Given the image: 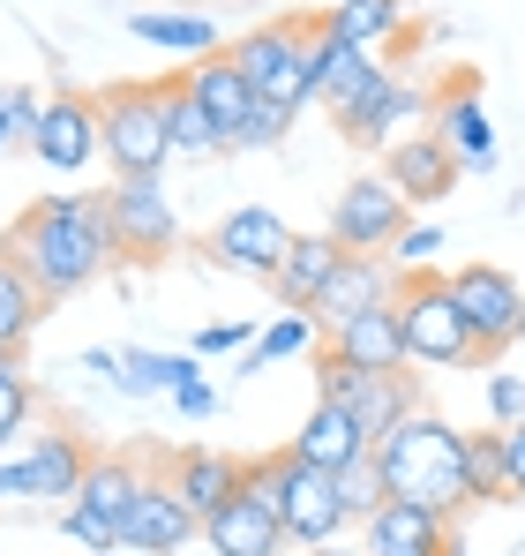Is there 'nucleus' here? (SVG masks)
Wrapping results in <instances>:
<instances>
[{
    "instance_id": "obj_46",
    "label": "nucleus",
    "mask_w": 525,
    "mask_h": 556,
    "mask_svg": "<svg viewBox=\"0 0 525 556\" xmlns=\"http://www.w3.org/2000/svg\"><path fill=\"white\" fill-rule=\"evenodd\" d=\"M511 346H525V316H518V339H511Z\"/></svg>"
},
{
    "instance_id": "obj_15",
    "label": "nucleus",
    "mask_w": 525,
    "mask_h": 556,
    "mask_svg": "<svg viewBox=\"0 0 525 556\" xmlns=\"http://www.w3.org/2000/svg\"><path fill=\"white\" fill-rule=\"evenodd\" d=\"M203 542H210L218 556H278V549H293L285 527H278V511H270V496L256 489V473L203 519Z\"/></svg>"
},
{
    "instance_id": "obj_27",
    "label": "nucleus",
    "mask_w": 525,
    "mask_h": 556,
    "mask_svg": "<svg viewBox=\"0 0 525 556\" xmlns=\"http://www.w3.org/2000/svg\"><path fill=\"white\" fill-rule=\"evenodd\" d=\"M375 68H390L383 53H368V46H338V38H323V23H316V53H308V98H323V105H346Z\"/></svg>"
},
{
    "instance_id": "obj_38",
    "label": "nucleus",
    "mask_w": 525,
    "mask_h": 556,
    "mask_svg": "<svg viewBox=\"0 0 525 556\" xmlns=\"http://www.w3.org/2000/svg\"><path fill=\"white\" fill-rule=\"evenodd\" d=\"M61 534H68V542H84L90 556L120 549V534H113V527H105V519H98V511H84V504H61Z\"/></svg>"
},
{
    "instance_id": "obj_13",
    "label": "nucleus",
    "mask_w": 525,
    "mask_h": 556,
    "mask_svg": "<svg viewBox=\"0 0 525 556\" xmlns=\"http://www.w3.org/2000/svg\"><path fill=\"white\" fill-rule=\"evenodd\" d=\"M285 249H293V226H285L278 211H262V203L226 211L218 233H210V264H218V271H241V278H270L285 264Z\"/></svg>"
},
{
    "instance_id": "obj_31",
    "label": "nucleus",
    "mask_w": 525,
    "mask_h": 556,
    "mask_svg": "<svg viewBox=\"0 0 525 556\" xmlns=\"http://www.w3.org/2000/svg\"><path fill=\"white\" fill-rule=\"evenodd\" d=\"M195 369V354H151V346H120V376H113V391H128V399H151V391H166L174 399Z\"/></svg>"
},
{
    "instance_id": "obj_42",
    "label": "nucleus",
    "mask_w": 525,
    "mask_h": 556,
    "mask_svg": "<svg viewBox=\"0 0 525 556\" xmlns=\"http://www.w3.org/2000/svg\"><path fill=\"white\" fill-rule=\"evenodd\" d=\"M503 459H511V496H525V421L503 429Z\"/></svg>"
},
{
    "instance_id": "obj_44",
    "label": "nucleus",
    "mask_w": 525,
    "mask_h": 556,
    "mask_svg": "<svg viewBox=\"0 0 525 556\" xmlns=\"http://www.w3.org/2000/svg\"><path fill=\"white\" fill-rule=\"evenodd\" d=\"M15 136H23V128H15V113H8V98H0V151H8Z\"/></svg>"
},
{
    "instance_id": "obj_30",
    "label": "nucleus",
    "mask_w": 525,
    "mask_h": 556,
    "mask_svg": "<svg viewBox=\"0 0 525 556\" xmlns=\"http://www.w3.org/2000/svg\"><path fill=\"white\" fill-rule=\"evenodd\" d=\"M166 136H174V159H195V166L226 151V128L203 113V98L188 84H166Z\"/></svg>"
},
{
    "instance_id": "obj_19",
    "label": "nucleus",
    "mask_w": 525,
    "mask_h": 556,
    "mask_svg": "<svg viewBox=\"0 0 525 556\" xmlns=\"http://www.w3.org/2000/svg\"><path fill=\"white\" fill-rule=\"evenodd\" d=\"M323 354H331V362H346V369H360V376L413 369V362H406V331H398V301H375V308L346 316L338 331H323Z\"/></svg>"
},
{
    "instance_id": "obj_37",
    "label": "nucleus",
    "mask_w": 525,
    "mask_h": 556,
    "mask_svg": "<svg viewBox=\"0 0 525 556\" xmlns=\"http://www.w3.org/2000/svg\"><path fill=\"white\" fill-rule=\"evenodd\" d=\"M443 249H450V233L421 218V226H406V233H398V249H390V256H398L406 271H436V256H443Z\"/></svg>"
},
{
    "instance_id": "obj_16",
    "label": "nucleus",
    "mask_w": 525,
    "mask_h": 556,
    "mask_svg": "<svg viewBox=\"0 0 525 556\" xmlns=\"http://www.w3.org/2000/svg\"><path fill=\"white\" fill-rule=\"evenodd\" d=\"M360 556H458V527L421 504H383L360 519Z\"/></svg>"
},
{
    "instance_id": "obj_32",
    "label": "nucleus",
    "mask_w": 525,
    "mask_h": 556,
    "mask_svg": "<svg viewBox=\"0 0 525 556\" xmlns=\"http://www.w3.org/2000/svg\"><path fill=\"white\" fill-rule=\"evenodd\" d=\"M38 286L23 278V264H15V249L0 241V354H23V339H30V324H38Z\"/></svg>"
},
{
    "instance_id": "obj_8",
    "label": "nucleus",
    "mask_w": 525,
    "mask_h": 556,
    "mask_svg": "<svg viewBox=\"0 0 525 556\" xmlns=\"http://www.w3.org/2000/svg\"><path fill=\"white\" fill-rule=\"evenodd\" d=\"M428 105H436V91H421L406 68H375L346 105H331V128L346 136L353 151H390L406 136V121H421Z\"/></svg>"
},
{
    "instance_id": "obj_35",
    "label": "nucleus",
    "mask_w": 525,
    "mask_h": 556,
    "mask_svg": "<svg viewBox=\"0 0 525 556\" xmlns=\"http://www.w3.org/2000/svg\"><path fill=\"white\" fill-rule=\"evenodd\" d=\"M308 346H316V324L285 308V316H270V324L256 331V346H248V376H256L262 362H293V354H308Z\"/></svg>"
},
{
    "instance_id": "obj_22",
    "label": "nucleus",
    "mask_w": 525,
    "mask_h": 556,
    "mask_svg": "<svg viewBox=\"0 0 525 556\" xmlns=\"http://www.w3.org/2000/svg\"><path fill=\"white\" fill-rule=\"evenodd\" d=\"M256 473V459H226V452H180L174 466H166V489H174L180 504L195 511V519H210L241 481Z\"/></svg>"
},
{
    "instance_id": "obj_20",
    "label": "nucleus",
    "mask_w": 525,
    "mask_h": 556,
    "mask_svg": "<svg viewBox=\"0 0 525 556\" xmlns=\"http://www.w3.org/2000/svg\"><path fill=\"white\" fill-rule=\"evenodd\" d=\"M383 181L406 195V211H413V203H443V195L458 188V159L443 151L436 128H421V136H398V143L383 151Z\"/></svg>"
},
{
    "instance_id": "obj_40",
    "label": "nucleus",
    "mask_w": 525,
    "mask_h": 556,
    "mask_svg": "<svg viewBox=\"0 0 525 556\" xmlns=\"http://www.w3.org/2000/svg\"><path fill=\"white\" fill-rule=\"evenodd\" d=\"M241 346H256V324H248V316H233V324H210V331H195V354H241Z\"/></svg>"
},
{
    "instance_id": "obj_23",
    "label": "nucleus",
    "mask_w": 525,
    "mask_h": 556,
    "mask_svg": "<svg viewBox=\"0 0 525 556\" xmlns=\"http://www.w3.org/2000/svg\"><path fill=\"white\" fill-rule=\"evenodd\" d=\"M293 459H308V466H323V473H346L353 459H368L375 444L360 437V421H353L346 406H331V399H316V414L300 421V437L285 444Z\"/></svg>"
},
{
    "instance_id": "obj_45",
    "label": "nucleus",
    "mask_w": 525,
    "mask_h": 556,
    "mask_svg": "<svg viewBox=\"0 0 525 556\" xmlns=\"http://www.w3.org/2000/svg\"><path fill=\"white\" fill-rule=\"evenodd\" d=\"M308 556H360V549H346V542H323V549H308Z\"/></svg>"
},
{
    "instance_id": "obj_6",
    "label": "nucleus",
    "mask_w": 525,
    "mask_h": 556,
    "mask_svg": "<svg viewBox=\"0 0 525 556\" xmlns=\"http://www.w3.org/2000/svg\"><path fill=\"white\" fill-rule=\"evenodd\" d=\"M226 53H233V68L248 76V91H256L262 105H278V113H300V105H308V53H316V23L278 15V23H256L248 38H233Z\"/></svg>"
},
{
    "instance_id": "obj_14",
    "label": "nucleus",
    "mask_w": 525,
    "mask_h": 556,
    "mask_svg": "<svg viewBox=\"0 0 525 556\" xmlns=\"http://www.w3.org/2000/svg\"><path fill=\"white\" fill-rule=\"evenodd\" d=\"M84 466H90L84 437H68V429L30 437V444H23V459H0V496H61V504H76Z\"/></svg>"
},
{
    "instance_id": "obj_29",
    "label": "nucleus",
    "mask_w": 525,
    "mask_h": 556,
    "mask_svg": "<svg viewBox=\"0 0 525 556\" xmlns=\"http://www.w3.org/2000/svg\"><path fill=\"white\" fill-rule=\"evenodd\" d=\"M323 38L383 53V46H398V38H406V0H338V8L323 15Z\"/></svg>"
},
{
    "instance_id": "obj_4",
    "label": "nucleus",
    "mask_w": 525,
    "mask_h": 556,
    "mask_svg": "<svg viewBox=\"0 0 525 556\" xmlns=\"http://www.w3.org/2000/svg\"><path fill=\"white\" fill-rule=\"evenodd\" d=\"M256 489L270 496V511H278V527H285L293 549H323V542H338V534L353 527L346 504H338V473L293 459V452L256 459Z\"/></svg>"
},
{
    "instance_id": "obj_41",
    "label": "nucleus",
    "mask_w": 525,
    "mask_h": 556,
    "mask_svg": "<svg viewBox=\"0 0 525 556\" xmlns=\"http://www.w3.org/2000/svg\"><path fill=\"white\" fill-rule=\"evenodd\" d=\"M174 406L188 414V421H210V414H218V383H210V376H188V383L174 391Z\"/></svg>"
},
{
    "instance_id": "obj_11",
    "label": "nucleus",
    "mask_w": 525,
    "mask_h": 556,
    "mask_svg": "<svg viewBox=\"0 0 525 556\" xmlns=\"http://www.w3.org/2000/svg\"><path fill=\"white\" fill-rule=\"evenodd\" d=\"M450 301H458V316H465V331H473L481 369L503 362V346L518 339V316H525L518 278L496 271V264H465V271H450Z\"/></svg>"
},
{
    "instance_id": "obj_9",
    "label": "nucleus",
    "mask_w": 525,
    "mask_h": 556,
    "mask_svg": "<svg viewBox=\"0 0 525 556\" xmlns=\"http://www.w3.org/2000/svg\"><path fill=\"white\" fill-rule=\"evenodd\" d=\"M105 233H113V256H120V264H158V256H174L180 211H174V195H166V181H158V174L113 181L105 188Z\"/></svg>"
},
{
    "instance_id": "obj_25",
    "label": "nucleus",
    "mask_w": 525,
    "mask_h": 556,
    "mask_svg": "<svg viewBox=\"0 0 525 556\" xmlns=\"http://www.w3.org/2000/svg\"><path fill=\"white\" fill-rule=\"evenodd\" d=\"M331 271H338V241H331V233H293L285 264L270 271V293H278L293 316H308V308H316V293L331 286Z\"/></svg>"
},
{
    "instance_id": "obj_17",
    "label": "nucleus",
    "mask_w": 525,
    "mask_h": 556,
    "mask_svg": "<svg viewBox=\"0 0 525 556\" xmlns=\"http://www.w3.org/2000/svg\"><path fill=\"white\" fill-rule=\"evenodd\" d=\"M30 151H38V166H53V174L98 166V105L76 98V91L46 98V113H38V128H30Z\"/></svg>"
},
{
    "instance_id": "obj_10",
    "label": "nucleus",
    "mask_w": 525,
    "mask_h": 556,
    "mask_svg": "<svg viewBox=\"0 0 525 556\" xmlns=\"http://www.w3.org/2000/svg\"><path fill=\"white\" fill-rule=\"evenodd\" d=\"M406 226H413V218H406V195L383 181V174H360V181L338 188L323 233L338 241V256H390Z\"/></svg>"
},
{
    "instance_id": "obj_43",
    "label": "nucleus",
    "mask_w": 525,
    "mask_h": 556,
    "mask_svg": "<svg viewBox=\"0 0 525 556\" xmlns=\"http://www.w3.org/2000/svg\"><path fill=\"white\" fill-rule=\"evenodd\" d=\"M84 376H120V354H105V346H90V354H84Z\"/></svg>"
},
{
    "instance_id": "obj_12",
    "label": "nucleus",
    "mask_w": 525,
    "mask_h": 556,
    "mask_svg": "<svg viewBox=\"0 0 525 556\" xmlns=\"http://www.w3.org/2000/svg\"><path fill=\"white\" fill-rule=\"evenodd\" d=\"M428 128L443 136V151L458 159V174H496V121L481 105V76L443 84L436 105H428Z\"/></svg>"
},
{
    "instance_id": "obj_26",
    "label": "nucleus",
    "mask_w": 525,
    "mask_h": 556,
    "mask_svg": "<svg viewBox=\"0 0 525 556\" xmlns=\"http://www.w3.org/2000/svg\"><path fill=\"white\" fill-rule=\"evenodd\" d=\"M180 84L203 98V113H210V121L226 128V143H233V136L248 128V113H256V91H248V76L233 68V53H210V61H195V68L180 76Z\"/></svg>"
},
{
    "instance_id": "obj_48",
    "label": "nucleus",
    "mask_w": 525,
    "mask_h": 556,
    "mask_svg": "<svg viewBox=\"0 0 525 556\" xmlns=\"http://www.w3.org/2000/svg\"><path fill=\"white\" fill-rule=\"evenodd\" d=\"M174 8H203V0H174Z\"/></svg>"
},
{
    "instance_id": "obj_7",
    "label": "nucleus",
    "mask_w": 525,
    "mask_h": 556,
    "mask_svg": "<svg viewBox=\"0 0 525 556\" xmlns=\"http://www.w3.org/2000/svg\"><path fill=\"white\" fill-rule=\"evenodd\" d=\"M316 399L346 406L353 421H360V437H368V444H383L398 421H413V414H421V376H413V369L360 376V369H346V362H331V354H323V369H316Z\"/></svg>"
},
{
    "instance_id": "obj_18",
    "label": "nucleus",
    "mask_w": 525,
    "mask_h": 556,
    "mask_svg": "<svg viewBox=\"0 0 525 556\" xmlns=\"http://www.w3.org/2000/svg\"><path fill=\"white\" fill-rule=\"evenodd\" d=\"M195 534H203V519L180 504L166 481L143 473V496H136L128 519H120V549H128V556H174V549H188Z\"/></svg>"
},
{
    "instance_id": "obj_2",
    "label": "nucleus",
    "mask_w": 525,
    "mask_h": 556,
    "mask_svg": "<svg viewBox=\"0 0 525 556\" xmlns=\"http://www.w3.org/2000/svg\"><path fill=\"white\" fill-rule=\"evenodd\" d=\"M375 466H383L390 504H421L450 527H458V511H473V496H465V429L428 414V406L375 444Z\"/></svg>"
},
{
    "instance_id": "obj_3",
    "label": "nucleus",
    "mask_w": 525,
    "mask_h": 556,
    "mask_svg": "<svg viewBox=\"0 0 525 556\" xmlns=\"http://www.w3.org/2000/svg\"><path fill=\"white\" fill-rule=\"evenodd\" d=\"M98 105V159L113 166V181H143L174 166V136H166V84H113L90 98Z\"/></svg>"
},
{
    "instance_id": "obj_47",
    "label": "nucleus",
    "mask_w": 525,
    "mask_h": 556,
    "mask_svg": "<svg viewBox=\"0 0 525 556\" xmlns=\"http://www.w3.org/2000/svg\"><path fill=\"white\" fill-rule=\"evenodd\" d=\"M316 8H323V15H331V8H338V0H316Z\"/></svg>"
},
{
    "instance_id": "obj_5",
    "label": "nucleus",
    "mask_w": 525,
    "mask_h": 556,
    "mask_svg": "<svg viewBox=\"0 0 525 556\" xmlns=\"http://www.w3.org/2000/svg\"><path fill=\"white\" fill-rule=\"evenodd\" d=\"M390 301H398V331H406V362L413 369H481L473 331H465L443 271H406V286Z\"/></svg>"
},
{
    "instance_id": "obj_24",
    "label": "nucleus",
    "mask_w": 525,
    "mask_h": 556,
    "mask_svg": "<svg viewBox=\"0 0 525 556\" xmlns=\"http://www.w3.org/2000/svg\"><path fill=\"white\" fill-rule=\"evenodd\" d=\"M128 38H143V46H158V53H180V61H210V53H226L218 23L195 15V8H136V15H128Z\"/></svg>"
},
{
    "instance_id": "obj_28",
    "label": "nucleus",
    "mask_w": 525,
    "mask_h": 556,
    "mask_svg": "<svg viewBox=\"0 0 525 556\" xmlns=\"http://www.w3.org/2000/svg\"><path fill=\"white\" fill-rule=\"evenodd\" d=\"M136 496H143V466L120 459V452H90L84 489H76V504H84V511H98V519L120 534V519H128V504H136Z\"/></svg>"
},
{
    "instance_id": "obj_49",
    "label": "nucleus",
    "mask_w": 525,
    "mask_h": 556,
    "mask_svg": "<svg viewBox=\"0 0 525 556\" xmlns=\"http://www.w3.org/2000/svg\"><path fill=\"white\" fill-rule=\"evenodd\" d=\"M105 556H128V549H105Z\"/></svg>"
},
{
    "instance_id": "obj_33",
    "label": "nucleus",
    "mask_w": 525,
    "mask_h": 556,
    "mask_svg": "<svg viewBox=\"0 0 525 556\" xmlns=\"http://www.w3.org/2000/svg\"><path fill=\"white\" fill-rule=\"evenodd\" d=\"M465 496H473V504H503V496H511L503 429H465Z\"/></svg>"
},
{
    "instance_id": "obj_39",
    "label": "nucleus",
    "mask_w": 525,
    "mask_h": 556,
    "mask_svg": "<svg viewBox=\"0 0 525 556\" xmlns=\"http://www.w3.org/2000/svg\"><path fill=\"white\" fill-rule=\"evenodd\" d=\"M488 421L496 429L525 421V376H488Z\"/></svg>"
},
{
    "instance_id": "obj_21",
    "label": "nucleus",
    "mask_w": 525,
    "mask_h": 556,
    "mask_svg": "<svg viewBox=\"0 0 525 556\" xmlns=\"http://www.w3.org/2000/svg\"><path fill=\"white\" fill-rule=\"evenodd\" d=\"M390 293H398L390 256H338V271H331V286H323V293H316L308 324H316V331H338L346 316L375 308V301H390Z\"/></svg>"
},
{
    "instance_id": "obj_36",
    "label": "nucleus",
    "mask_w": 525,
    "mask_h": 556,
    "mask_svg": "<svg viewBox=\"0 0 525 556\" xmlns=\"http://www.w3.org/2000/svg\"><path fill=\"white\" fill-rule=\"evenodd\" d=\"M338 504H346L353 527H360L368 511H383V504H390V489H383V466H375V452H368V459H353L346 473H338Z\"/></svg>"
},
{
    "instance_id": "obj_34",
    "label": "nucleus",
    "mask_w": 525,
    "mask_h": 556,
    "mask_svg": "<svg viewBox=\"0 0 525 556\" xmlns=\"http://www.w3.org/2000/svg\"><path fill=\"white\" fill-rule=\"evenodd\" d=\"M30 414H38V391L23 376V354H0V452L30 429Z\"/></svg>"
},
{
    "instance_id": "obj_1",
    "label": "nucleus",
    "mask_w": 525,
    "mask_h": 556,
    "mask_svg": "<svg viewBox=\"0 0 525 556\" xmlns=\"http://www.w3.org/2000/svg\"><path fill=\"white\" fill-rule=\"evenodd\" d=\"M23 278L38 286V301H68L113 271V233H105V195H38L8 233Z\"/></svg>"
}]
</instances>
